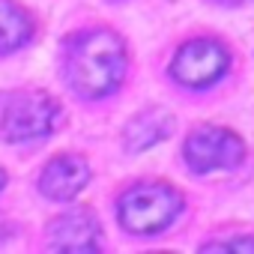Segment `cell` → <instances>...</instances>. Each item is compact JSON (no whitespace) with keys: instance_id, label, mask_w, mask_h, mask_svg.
<instances>
[{"instance_id":"obj_2","label":"cell","mask_w":254,"mask_h":254,"mask_svg":"<svg viewBox=\"0 0 254 254\" xmlns=\"http://www.w3.org/2000/svg\"><path fill=\"white\" fill-rule=\"evenodd\" d=\"M180 212H183V194L168 183L132 186L117 203L120 224L138 236L162 233L165 227H171L177 221Z\"/></svg>"},{"instance_id":"obj_5","label":"cell","mask_w":254,"mask_h":254,"mask_svg":"<svg viewBox=\"0 0 254 254\" xmlns=\"http://www.w3.org/2000/svg\"><path fill=\"white\" fill-rule=\"evenodd\" d=\"M230 66V54L221 42L215 39H191L186 42L174 63H171V75L183 84V87H191V90H200V87H209L215 84Z\"/></svg>"},{"instance_id":"obj_6","label":"cell","mask_w":254,"mask_h":254,"mask_svg":"<svg viewBox=\"0 0 254 254\" xmlns=\"http://www.w3.org/2000/svg\"><path fill=\"white\" fill-rule=\"evenodd\" d=\"M48 245L54 251H99V224L87 209H72L51 221Z\"/></svg>"},{"instance_id":"obj_4","label":"cell","mask_w":254,"mask_h":254,"mask_svg":"<svg viewBox=\"0 0 254 254\" xmlns=\"http://www.w3.org/2000/svg\"><path fill=\"white\" fill-rule=\"evenodd\" d=\"M60 105L45 96V93H24L15 96L3 117H0V129L9 141H33V138H45L57 129L60 123Z\"/></svg>"},{"instance_id":"obj_12","label":"cell","mask_w":254,"mask_h":254,"mask_svg":"<svg viewBox=\"0 0 254 254\" xmlns=\"http://www.w3.org/2000/svg\"><path fill=\"white\" fill-rule=\"evenodd\" d=\"M6 186V174H3V168H0V189Z\"/></svg>"},{"instance_id":"obj_10","label":"cell","mask_w":254,"mask_h":254,"mask_svg":"<svg viewBox=\"0 0 254 254\" xmlns=\"http://www.w3.org/2000/svg\"><path fill=\"white\" fill-rule=\"evenodd\" d=\"M203 251H254V236H233V239H212Z\"/></svg>"},{"instance_id":"obj_1","label":"cell","mask_w":254,"mask_h":254,"mask_svg":"<svg viewBox=\"0 0 254 254\" xmlns=\"http://www.w3.org/2000/svg\"><path fill=\"white\" fill-rule=\"evenodd\" d=\"M126 78V45L111 30H90L69 48V81L87 99L114 93Z\"/></svg>"},{"instance_id":"obj_11","label":"cell","mask_w":254,"mask_h":254,"mask_svg":"<svg viewBox=\"0 0 254 254\" xmlns=\"http://www.w3.org/2000/svg\"><path fill=\"white\" fill-rule=\"evenodd\" d=\"M218 3H227V6H239V3H248V0H218Z\"/></svg>"},{"instance_id":"obj_7","label":"cell","mask_w":254,"mask_h":254,"mask_svg":"<svg viewBox=\"0 0 254 254\" xmlns=\"http://www.w3.org/2000/svg\"><path fill=\"white\" fill-rule=\"evenodd\" d=\"M87 180H90V168L81 156H57L42 171L39 189L51 200H69L87 186Z\"/></svg>"},{"instance_id":"obj_8","label":"cell","mask_w":254,"mask_h":254,"mask_svg":"<svg viewBox=\"0 0 254 254\" xmlns=\"http://www.w3.org/2000/svg\"><path fill=\"white\" fill-rule=\"evenodd\" d=\"M171 132H174V117L168 111H162V108L141 111L126 126V150H132V153L150 150V147L162 144Z\"/></svg>"},{"instance_id":"obj_9","label":"cell","mask_w":254,"mask_h":254,"mask_svg":"<svg viewBox=\"0 0 254 254\" xmlns=\"http://www.w3.org/2000/svg\"><path fill=\"white\" fill-rule=\"evenodd\" d=\"M33 36V21L30 15L15 6L12 0H0V54L24 45Z\"/></svg>"},{"instance_id":"obj_3","label":"cell","mask_w":254,"mask_h":254,"mask_svg":"<svg viewBox=\"0 0 254 254\" xmlns=\"http://www.w3.org/2000/svg\"><path fill=\"white\" fill-rule=\"evenodd\" d=\"M186 165L194 174H212V171H230L245 159V144L239 135L221 126H200L186 138L183 147Z\"/></svg>"}]
</instances>
